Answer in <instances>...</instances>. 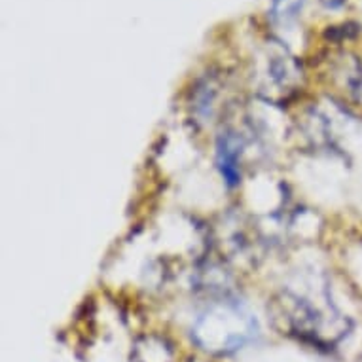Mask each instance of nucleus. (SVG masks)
I'll use <instances>...</instances> for the list:
<instances>
[{"label": "nucleus", "mask_w": 362, "mask_h": 362, "mask_svg": "<svg viewBox=\"0 0 362 362\" xmlns=\"http://www.w3.org/2000/svg\"><path fill=\"white\" fill-rule=\"evenodd\" d=\"M258 336L255 315L232 298L209 303L192 325V338L202 349L214 355H230L243 349Z\"/></svg>", "instance_id": "obj_1"}, {"label": "nucleus", "mask_w": 362, "mask_h": 362, "mask_svg": "<svg viewBox=\"0 0 362 362\" xmlns=\"http://www.w3.org/2000/svg\"><path fill=\"white\" fill-rule=\"evenodd\" d=\"M281 319L298 338L321 347H334L349 334V321L332 303L319 298L286 292L281 302Z\"/></svg>", "instance_id": "obj_2"}, {"label": "nucleus", "mask_w": 362, "mask_h": 362, "mask_svg": "<svg viewBox=\"0 0 362 362\" xmlns=\"http://www.w3.org/2000/svg\"><path fill=\"white\" fill-rule=\"evenodd\" d=\"M135 362H173V351L165 339L144 336L135 345Z\"/></svg>", "instance_id": "obj_3"}, {"label": "nucleus", "mask_w": 362, "mask_h": 362, "mask_svg": "<svg viewBox=\"0 0 362 362\" xmlns=\"http://www.w3.org/2000/svg\"><path fill=\"white\" fill-rule=\"evenodd\" d=\"M303 0H274V16L279 21H291L298 16Z\"/></svg>", "instance_id": "obj_4"}]
</instances>
